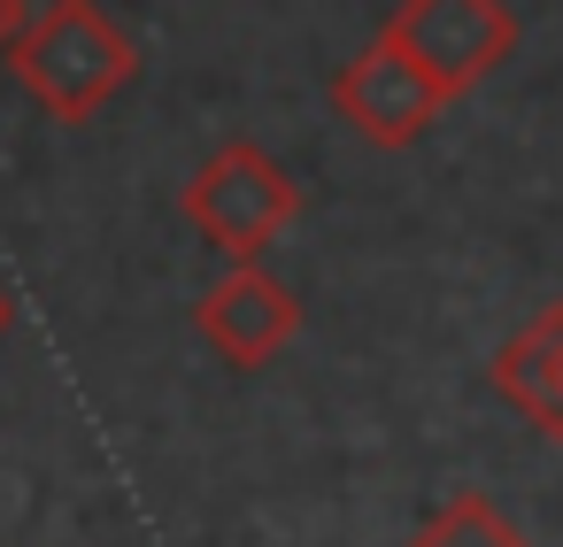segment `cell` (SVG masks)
Returning a JSON list of instances; mask_svg holds the SVG:
<instances>
[{
  "mask_svg": "<svg viewBox=\"0 0 563 547\" xmlns=\"http://www.w3.org/2000/svg\"><path fill=\"white\" fill-rule=\"evenodd\" d=\"M440 109H448V93L378 32L371 47H355L340 70H332V116L355 132V139H371V147H417L432 124H440Z\"/></svg>",
  "mask_w": 563,
  "mask_h": 547,
  "instance_id": "277c9868",
  "label": "cell"
},
{
  "mask_svg": "<svg viewBox=\"0 0 563 547\" xmlns=\"http://www.w3.org/2000/svg\"><path fill=\"white\" fill-rule=\"evenodd\" d=\"M294 216H301V186H294L255 139H224V147L186 178V224H194L224 263H255Z\"/></svg>",
  "mask_w": 563,
  "mask_h": 547,
  "instance_id": "7a4b0ae2",
  "label": "cell"
},
{
  "mask_svg": "<svg viewBox=\"0 0 563 547\" xmlns=\"http://www.w3.org/2000/svg\"><path fill=\"white\" fill-rule=\"evenodd\" d=\"M448 101L478 93L509 55H517V9L509 0H394L378 24Z\"/></svg>",
  "mask_w": 563,
  "mask_h": 547,
  "instance_id": "3957f363",
  "label": "cell"
},
{
  "mask_svg": "<svg viewBox=\"0 0 563 547\" xmlns=\"http://www.w3.org/2000/svg\"><path fill=\"white\" fill-rule=\"evenodd\" d=\"M9 324H16V293L0 286V339H9Z\"/></svg>",
  "mask_w": 563,
  "mask_h": 547,
  "instance_id": "9c48e42d",
  "label": "cell"
},
{
  "mask_svg": "<svg viewBox=\"0 0 563 547\" xmlns=\"http://www.w3.org/2000/svg\"><path fill=\"white\" fill-rule=\"evenodd\" d=\"M494 393L548 439H563V301H548L540 316H525L501 347H494Z\"/></svg>",
  "mask_w": 563,
  "mask_h": 547,
  "instance_id": "8992f818",
  "label": "cell"
},
{
  "mask_svg": "<svg viewBox=\"0 0 563 547\" xmlns=\"http://www.w3.org/2000/svg\"><path fill=\"white\" fill-rule=\"evenodd\" d=\"M194 324H201V339H209L232 370H263L271 355L294 347V332H301V301H294L263 263H232V270L194 301Z\"/></svg>",
  "mask_w": 563,
  "mask_h": 547,
  "instance_id": "5b68a950",
  "label": "cell"
},
{
  "mask_svg": "<svg viewBox=\"0 0 563 547\" xmlns=\"http://www.w3.org/2000/svg\"><path fill=\"white\" fill-rule=\"evenodd\" d=\"M9 70L55 124H93L140 78V40L109 24L101 0H47V16H32L9 47Z\"/></svg>",
  "mask_w": 563,
  "mask_h": 547,
  "instance_id": "6da1fadb",
  "label": "cell"
},
{
  "mask_svg": "<svg viewBox=\"0 0 563 547\" xmlns=\"http://www.w3.org/2000/svg\"><path fill=\"white\" fill-rule=\"evenodd\" d=\"M409 547H532V539H525L486 493H448V501L417 524Z\"/></svg>",
  "mask_w": 563,
  "mask_h": 547,
  "instance_id": "52a82bcc",
  "label": "cell"
},
{
  "mask_svg": "<svg viewBox=\"0 0 563 547\" xmlns=\"http://www.w3.org/2000/svg\"><path fill=\"white\" fill-rule=\"evenodd\" d=\"M24 24H32V9H24V0H0V63H9V47L24 40Z\"/></svg>",
  "mask_w": 563,
  "mask_h": 547,
  "instance_id": "ba28073f",
  "label": "cell"
}]
</instances>
